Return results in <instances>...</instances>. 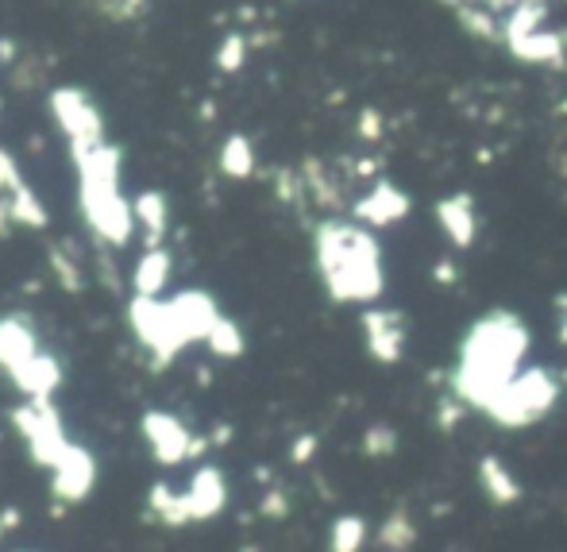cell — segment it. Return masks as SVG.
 I'll return each mask as SVG.
<instances>
[{
	"instance_id": "28",
	"label": "cell",
	"mask_w": 567,
	"mask_h": 552,
	"mask_svg": "<svg viewBox=\"0 0 567 552\" xmlns=\"http://www.w3.org/2000/svg\"><path fill=\"white\" fill-rule=\"evenodd\" d=\"M271 186H274V197H279L282 205H290V209H305V202H309V190H305L302 171L279 166V171L271 174Z\"/></svg>"
},
{
	"instance_id": "12",
	"label": "cell",
	"mask_w": 567,
	"mask_h": 552,
	"mask_svg": "<svg viewBox=\"0 0 567 552\" xmlns=\"http://www.w3.org/2000/svg\"><path fill=\"white\" fill-rule=\"evenodd\" d=\"M166 302H171L174 317H178L182 333L189 336V344L209 340L212 325L225 317V313H220V305H217V297L205 294V290H178V294L166 297Z\"/></svg>"
},
{
	"instance_id": "14",
	"label": "cell",
	"mask_w": 567,
	"mask_h": 552,
	"mask_svg": "<svg viewBox=\"0 0 567 552\" xmlns=\"http://www.w3.org/2000/svg\"><path fill=\"white\" fill-rule=\"evenodd\" d=\"M351 213H356V220L367 228H390L410 213V197L397 186H390V182H379V186H371L351 205Z\"/></svg>"
},
{
	"instance_id": "5",
	"label": "cell",
	"mask_w": 567,
	"mask_h": 552,
	"mask_svg": "<svg viewBox=\"0 0 567 552\" xmlns=\"http://www.w3.org/2000/svg\"><path fill=\"white\" fill-rule=\"evenodd\" d=\"M128 325H132L135 340H140V348L148 351L155 371H166V367L189 348V336L182 333L178 317H174L166 297L135 294L132 302H128Z\"/></svg>"
},
{
	"instance_id": "29",
	"label": "cell",
	"mask_w": 567,
	"mask_h": 552,
	"mask_svg": "<svg viewBox=\"0 0 567 552\" xmlns=\"http://www.w3.org/2000/svg\"><path fill=\"white\" fill-rule=\"evenodd\" d=\"M363 452L371 459H390L397 452V433L390 425H371L363 433Z\"/></svg>"
},
{
	"instance_id": "11",
	"label": "cell",
	"mask_w": 567,
	"mask_h": 552,
	"mask_svg": "<svg viewBox=\"0 0 567 552\" xmlns=\"http://www.w3.org/2000/svg\"><path fill=\"white\" fill-rule=\"evenodd\" d=\"M186 506H189V521H212L225 513L228 506V479L217 464H201L186 483Z\"/></svg>"
},
{
	"instance_id": "36",
	"label": "cell",
	"mask_w": 567,
	"mask_h": 552,
	"mask_svg": "<svg viewBox=\"0 0 567 552\" xmlns=\"http://www.w3.org/2000/svg\"><path fill=\"white\" fill-rule=\"evenodd\" d=\"M317 448H320L317 433H302L294 444H290V459H294V464H309V459L317 456Z\"/></svg>"
},
{
	"instance_id": "37",
	"label": "cell",
	"mask_w": 567,
	"mask_h": 552,
	"mask_svg": "<svg viewBox=\"0 0 567 552\" xmlns=\"http://www.w3.org/2000/svg\"><path fill=\"white\" fill-rule=\"evenodd\" d=\"M12 228H17V220H12V205H9V197H0V240H9Z\"/></svg>"
},
{
	"instance_id": "3",
	"label": "cell",
	"mask_w": 567,
	"mask_h": 552,
	"mask_svg": "<svg viewBox=\"0 0 567 552\" xmlns=\"http://www.w3.org/2000/svg\"><path fill=\"white\" fill-rule=\"evenodd\" d=\"M74 171H78V209L86 220L89 236L101 248H124L132 243L135 228V209L120 190V148L112 143H97L86 151H70Z\"/></svg>"
},
{
	"instance_id": "23",
	"label": "cell",
	"mask_w": 567,
	"mask_h": 552,
	"mask_svg": "<svg viewBox=\"0 0 567 552\" xmlns=\"http://www.w3.org/2000/svg\"><path fill=\"white\" fill-rule=\"evenodd\" d=\"M371 541V529L359 513H340L328 529V552H363Z\"/></svg>"
},
{
	"instance_id": "15",
	"label": "cell",
	"mask_w": 567,
	"mask_h": 552,
	"mask_svg": "<svg viewBox=\"0 0 567 552\" xmlns=\"http://www.w3.org/2000/svg\"><path fill=\"white\" fill-rule=\"evenodd\" d=\"M9 379L24 398H51L63 387V364H58L51 351H40V356H32L28 364H20Z\"/></svg>"
},
{
	"instance_id": "16",
	"label": "cell",
	"mask_w": 567,
	"mask_h": 552,
	"mask_svg": "<svg viewBox=\"0 0 567 552\" xmlns=\"http://www.w3.org/2000/svg\"><path fill=\"white\" fill-rule=\"evenodd\" d=\"M135 228L143 236V248H163L166 232H171V205H166L163 190H143L132 197Z\"/></svg>"
},
{
	"instance_id": "30",
	"label": "cell",
	"mask_w": 567,
	"mask_h": 552,
	"mask_svg": "<svg viewBox=\"0 0 567 552\" xmlns=\"http://www.w3.org/2000/svg\"><path fill=\"white\" fill-rule=\"evenodd\" d=\"M94 9L117 24H128V20H140L148 12V0H94Z\"/></svg>"
},
{
	"instance_id": "39",
	"label": "cell",
	"mask_w": 567,
	"mask_h": 552,
	"mask_svg": "<svg viewBox=\"0 0 567 552\" xmlns=\"http://www.w3.org/2000/svg\"><path fill=\"white\" fill-rule=\"evenodd\" d=\"M556 336H559V344H567V294H559L556 297Z\"/></svg>"
},
{
	"instance_id": "42",
	"label": "cell",
	"mask_w": 567,
	"mask_h": 552,
	"mask_svg": "<svg viewBox=\"0 0 567 552\" xmlns=\"http://www.w3.org/2000/svg\"><path fill=\"white\" fill-rule=\"evenodd\" d=\"M513 43H552V40H541V35H536V40H513ZM528 58H536V63H544L541 47H533V55H528Z\"/></svg>"
},
{
	"instance_id": "20",
	"label": "cell",
	"mask_w": 567,
	"mask_h": 552,
	"mask_svg": "<svg viewBox=\"0 0 567 552\" xmlns=\"http://www.w3.org/2000/svg\"><path fill=\"white\" fill-rule=\"evenodd\" d=\"M47 263L55 282L66 290V294H81L86 290V259H81L78 243L74 240H55L47 248Z\"/></svg>"
},
{
	"instance_id": "26",
	"label": "cell",
	"mask_w": 567,
	"mask_h": 552,
	"mask_svg": "<svg viewBox=\"0 0 567 552\" xmlns=\"http://www.w3.org/2000/svg\"><path fill=\"white\" fill-rule=\"evenodd\" d=\"M209 351L217 359H240L243 356V348H248V340H243V328L236 325L232 317H220L217 325H212V333H209Z\"/></svg>"
},
{
	"instance_id": "41",
	"label": "cell",
	"mask_w": 567,
	"mask_h": 552,
	"mask_svg": "<svg viewBox=\"0 0 567 552\" xmlns=\"http://www.w3.org/2000/svg\"><path fill=\"white\" fill-rule=\"evenodd\" d=\"M436 279H440V282H451V279H456V271H451V263H440V267H436Z\"/></svg>"
},
{
	"instance_id": "34",
	"label": "cell",
	"mask_w": 567,
	"mask_h": 552,
	"mask_svg": "<svg viewBox=\"0 0 567 552\" xmlns=\"http://www.w3.org/2000/svg\"><path fill=\"white\" fill-rule=\"evenodd\" d=\"M109 251L112 248H101V243H97V279H101L105 290H120V271H117V263H112Z\"/></svg>"
},
{
	"instance_id": "38",
	"label": "cell",
	"mask_w": 567,
	"mask_h": 552,
	"mask_svg": "<svg viewBox=\"0 0 567 552\" xmlns=\"http://www.w3.org/2000/svg\"><path fill=\"white\" fill-rule=\"evenodd\" d=\"M20 518H24V513H20L17 506H4V510H0V537L12 533V529L20 526Z\"/></svg>"
},
{
	"instance_id": "21",
	"label": "cell",
	"mask_w": 567,
	"mask_h": 552,
	"mask_svg": "<svg viewBox=\"0 0 567 552\" xmlns=\"http://www.w3.org/2000/svg\"><path fill=\"white\" fill-rule=\"evenodd\" d=\"M148 513L159 521V526H171V529H178V526H194L189 521V506H186V495H182L178 487H171V483H151V490H148Z\"/></svg>"
},
{
	"instance_id": "18",
	"label": "cell",
	"mask_w": 567,
	"mask_h": 552,
	"mask_svg": "<svg viewBox=\"0 0 567 552\" xmlns=\"http://www.w3.org/2000/svg\"><path fill=\"white\" fill-rule=\"evenodd\" d=\"M436 220H440L444 236L456 248H471L475 243V202L467 194H451L436 205Z\"/></svg>"
},
{
	"instance_id": "40",
	"label": "cell",
	"mask_w": 567,
	"mask_h": 552,
	"mask_svg": "<svg viewBox=\"0 0 567 552\" xmlns=\"http://www.w3.org/2000/svg\"><path fill=\"white\" fill-rule=\"evenodd\" d=\"M17 58V47H12V40H0V63H12Z\"/></svg>"
},
{
	"instance_id": "1",
	"label": "cell",
	"mask_w": 567,
	"mask_h": 552,
	"mask_svg": "<svg viewBox=\"0 0 567 552\" xmlns=\"http://www.w3.org/2000/svg\"><path fill=\"white\" fill-rule=\"evenodd\" d=\"M525 321L510 310H490L464 333L456 351V367L448 375V394H456L467 410H487L494 394L525 367L528 356Z\"/></svg>"
},
{
	"instance_id": "2",
	"label": "cell",
	"mask_w": 567,
	"mask_h": 552,
	"mask_svg": "<svg viewBox=\"0 0 567 552\" xmlns=\"http://www.w3.org/2000/svg\"><path fill=\"white\" fill-rule=\"evenodd\" d=\"M313 259L325 282L328 297L340 305H371L379 302L386 274H382V251L371 228L359 220H320L313 228Z\"/></svg>"
},
{
	"instance_id": "9",
	"label": "cell",
	"mask_w": 567,
	"mask_h": 552,
	"mask_svg": "<svg viewBox=\"0 0 567 552\" xmlns=\"http://www.w3.org/2000/svg\"><path fill=\"white\" fill-rule=\"evenodd\" d=\"M94 487H97V456L86 444H70L66 456L55 464V472H51V498L58 506H78L94 495Z\"/></svg>"
},
{
	"instance_id": "25",
	"label": "cell",
	"mask_w": 567,
	"mask_h": 552,
	"mask_svg": "<svg viewBox=\"0 0 567 552\" xmlns=\"http://www.w3.org/2000/svg\"><path fill=\"white\" fill-rule=\"evenodd\" d=\"M302 178H305V190H309V202L320 205V209H336L340 205V182L328 174L325 163H305L302 166Z\"/></svg>"
},
{
	"instance_id": "4",
	"label": "cell",
	"mask_w": 567,
	"mask_h": 552,
	"mask_svg": "<svg viewBox=\"0 0 567 552\" xmlns=\"http://www.w3.org/2000/svg\"><path fill=\"white\" fill-rule=\"evenodd\" d=\"M564 379L552 375L548 367H521L510 382L494 394V402L482 410L490 425L505 429V433H521L528 425H541L559 402Z\"/></svg>"
},
{
	"instance_id": "24",
	"label": "cell",
	"mask_w": 567,
	"mask_h": 552,
	"mask_svg": "<svg viewBox=\"0 0 567 552\" xmlns=\"http://www.w3.org/2000/svg\"><path fill=\"white\" fill-rule=\"evenodd\" d=\"M9 205H12V220H17V228H32V232H43V228L51 225L47 205H43V197L35 194L28 182L9 197Z\"/></svg>"
},
{
	"instance_id": "17",
	"label": "cell",
	"mask_w": 567,
	"mask_h": 552,
	"mask_svg": "<svg viewBox=\"0 0 567 552\" xmlns=\"http://www.w3.org/2000/svg\"><path fill=\"white\" fill-rule=\"evenodd\" d=\"M475 479H479L482 495H487L494 506H513V502H521V495H525L517 475H513L498 456H482L479 467H475Z\"/></svg>"
},
{
	"instance_id": "13",
	"label": "cell",
	"mask_w": 567,
	"mask_h": 552,
	"mask_svg": "<svg viewBox=\"0 0 567 552\" xmlns=\"http://www.w3.org/2000/svg\"><path fill=\"white\" fill-rule=\"evenodd\" d=\"M40 351V333H35L32 317H24V313L0 317V371L12 375L20 364H28Z\"/></svg>"
},
{
	"instance_id": "10",
	"label": "cell",
	"mask_w": 567,
	"mask_h": 552,
	"mask_svg": "<svg viewBox=\"0 0 567 552\" xmlns=\"http://www.w3.org/2000/svg\"><path fill=\"white\" fill-rule=\"evenodd\" d=\"M363 344L374 364L394 367L405 351V317L397 310H367L363 313Z\"/></svg>"
},
{
	"instance_id": "33",
	"label": "cell",
	"mask_w": 567,
	"mask_h": 552,
	"mask_svg": "<svg viewBox=\"0 0 567 552\" xmlns=\"http://www.w3.org/2000/svg\"><path fill=\"white\" fill-rule=\"evenodd\" d=\"M464 410H467V405L459 402L456 394H444L440 405H436V425H440L444 433H451V429L459 425V418H464Z\"/></svg>"
},
{
	"instance_id": "35",
	"label": "cell",
	"mask_w": 567,
	"mask_h": 552,
	"mask_svg": "<svg viewBox=\"0 0 567 552\" xmlns=\"http://www.w3.org/2000/svg\"><path fill=\"white\" fill-rule=\"evenodd\" d=\"M259 513H263V518H271V521L286 518V513H290V498H286V490H266L263 502H259Z\"/></svg>"
},
{
	"instance_id": "7",
	"label": "cell",
	"mask_w": 567,
	"mask_h": 552,
	"mask_svg": "<svg viewBox=\"0 0 567 552\" xmlns=\"http://www.w3.org/2000/svg\"><path fill=\"white\" fill-rule=\"evenodd\" d=\"M140 433L148 441L151 456L159 459L163 467H178V464H189V459H201L209 456L212 441L205 433H194L182 418L166 410H148L140 418Z\"/></svg>"
},
{
	"instance_id": "6",
	"label": "cell",
	"mask_w": 567,
	"mask_h": 552,
	"mask_svg": "<svg viewBox=\"0 0 567 552\" xmlns=\"http://www.w3.org/2000/svg\"><path fill=\"white\" fill-rule=\"evenodd\" d=\"M9 421L17 429V436L28 444V456L35 467H47L55 472V464L66 456L70 448V433H66V421L58 413V405L51 398H24L20 405L9 410Z\"/></svg>"
},
{
	"instance_id": "22",
	"label": "cell",
	"mask_w": 567,
	"mask_h": 552,
	"mask_svg": "<svg viewBox=\"0 0 567 552\" xmlns=\"http://www.w3.org/2000/svg\"><path fill=\"white\" fill-rule=\"evenodd\" d=\"M217 163H220V174H225V178L243 182L255 174V148H251L248 136H228V140L220 143Z\"/></svg>"
},
{
	"instance_id": "31",
	"label": "cell",
	"mask_w": 567,
	"mask_h": 552,
	"mask_svg": "<svg viewBox=\"0 0 567 552\" xmlns=\"http://www.w3.org/2000/svg\"><path fill=\"white\" fill-rule=\"evenodd\" d=\"M24 186V171H20L17 155L9 148H0V197H12Z\"/></svg>"
},
{
	"instance_id": "19",
	"label": "cell",
	"mask_w": 567,
	"mask_h": 552,
	"mask_svg": "<svg viewBox=\"0 0 567 552\" xmlns=\"http://www.w3.org/2000/svg\"><path fill=\"white\" fill-rule=\"evenodd\" d=\"M174 271V259L166 248H143V256L135 259V271H132V290L143 297H163L166 282H171Z\"/></svg>"
},
{
	"instance_id": "27",
	"label": "cell",
	"mask_w": 567,
	"mask_h": 552,
	"mask_svg": "<svg viewBox=\"0 0 567 552\" xmlns=\"http://www.w3.org/2000/svg\"><path fill=\"white\" fill-rule=\"evenodd\" d=\"M413 541H417V529H413V518L402 510H394L386 521L379 526V544L386 552H410Z\"/></svg>"
},
{
	"instance_id": "43",
	"label": "cell",
	"mask_w": 567,
	"mask_h": 552,
	"mask_svg": "<svg viewBox=\"0 0 567 552\" xmlns=\"http://www.w3.org/2000/svg\"><path fill=\"white\" fill-rule=\"evenodd\" d=\"M363 136L374 140V112H363Z\"/></svg>"
},
{
	"instance_id": "32",
	"label": "cell",
	"mask_w": 567,
	"mask_h": 552,
	"mask_svg": "<svg viewBox=\"0 0 567 552\" xmlns=\"http://www.w3.org/2000/svg\"><path fill=\"white\" fill-rule=\"evenodd\" d=\"M243 58H248V43H243V35H228L217 51V66L225 74H236L243 66Z\"/></svg>"
},
{
	"instance_id": "8",
	"label": "cell",
	"mask_w": 567,
	"mask_h": 552,
	"mask_svg": "<svg viewBox=\"0 0 567 552\" xmlns=\"http://www.w3.org/2000/svg\"><path fill=\"white\" fill-rule=\"evenodd\" d=\"M47 105H51V117H55L58 132H63L66 143H70V151H86V148H97V143H109L105 140L101 109H97L94 97H89L81 86L51 89Z\"/></svg>"
}]
</instances>
